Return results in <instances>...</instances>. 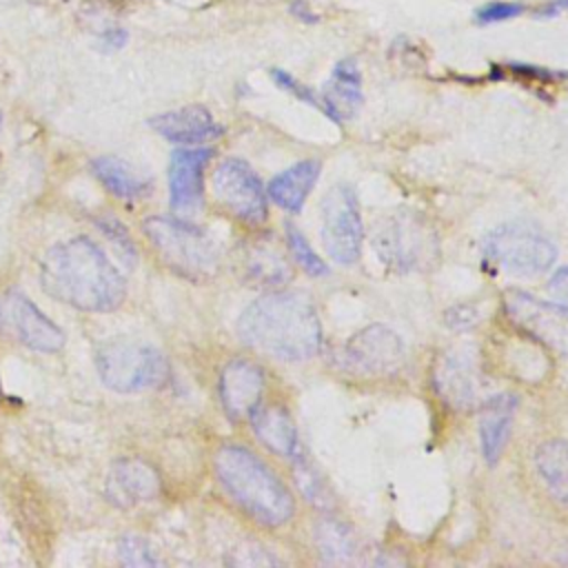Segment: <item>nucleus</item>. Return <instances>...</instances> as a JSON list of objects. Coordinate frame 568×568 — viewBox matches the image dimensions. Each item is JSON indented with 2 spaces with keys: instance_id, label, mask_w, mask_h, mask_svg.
Here are the masks:
<instances>
[{
  "instance_id": "obj_20",
  "label": "nucleus",
  "mask_w": 568,
  "mask_h": 568,
  "mask_svg": "<svg viewBox=\"0 0 568 568\" xmlns=\"http://www.w3.org/2000/svg\"><path fill=\"white\" fill-rule=\"evenodd\" d=\"M317 175H320V162L317 160H302V162L288 166L286 171L277 173L271 180L266 195L277 206H282L291 213H297L304 206L311 189L315 186Z\"/></svg>"
},
{
  "instance_id": "obj_5",
  "label": "nucleus",
  "mask_w": 568,
  "mask_h": 568,
  "mask_svg": "<svg viewBox=\"0 0 568 568\" xmlns=\"http://www.w3.org/2000/svg\"><path fill=\"white\" fill-rule=\"evenodd\" d=\"M98 373L104 386L115 393H138L162 386L169 377L164 355L144 344L115 342L98 353Z\"/></svg>"
},
{
  "instance_id": "obj_8",
  "label": "nucleus",
  "mask_w": 568,
  "mask_h": 568,
  "mask_svg": "<svg viewBox=\"0 0 568 568\" xmlns=\"http://www.w3.org/2000/svg\"><path fill=\"white\" fill-rule=\"evenodd\" d=\"M362 240L357 197L351 186L337 184L322 200V242L335 262L353 264L362 253Z\"/></svg>"
},
{
  "instance_id": "obj_31",
  "label": "nucleus",
  "mask_w": 568,
  "mask_h": 568,
  "mask_svg": "<svg viewBox=\"0 0 568 568\" xmlns=\"http://www.w3.org/2000/svg\"><path fill=\"white\" fill-rule=\"evenodd\" d=\"M122 557H124L126 564H133V566L155 564V559L151 557V550H146L140 539H124L122 541Z\"/></svg>"
},
{
  "instance_id": "obj_32",
  "label": "nucleus",
  "mask_w": 568,
  "mask_h": 568,
  "mask_svg": "<svg viewBox=\"0 0 568 568\" xmlns=\"http://www.w3.org/2000/svg\"><path fill=\"white\" fill-rule=\"evenodd\" d=\"M568 9V0H548L537 9V18H557L559 13H564Z\"/></svg>"
},
{
  "instance_id": "obj_2",
  "label": "nucleus",
  "mask_w": 568,
  "mask_h": 568,
  "mask_svg": "<svg viewBox=\"0 0 568 568\" xmlns=\"http://www.w3.org/2000/svg\"><path fill=\"white\" fill-rule=\"evenodd\" d=\"M237 333L264 355L300 362L322 346V326L311 300L302 293H268L244 308Z\"/></svg>"
},
{
  "instance_id": "obj_10",
  "label": "nucleus",
  "mask_w": 568,
  "mask_h": 568,
  "mask_svg": "<svg viewBox=\"0 0 568 568\" xmlns=\"http://www.w3.org/2000/svg\"><path fill=\"white\" fill-rule=\"evenodd\" d=\"M213 191L217 202L246 224L266 220V193L257 173L237 158L224 160L213 173Z\"/></svg>"
},
{
  "instance_id": "obj_15",
  "label": "nucleus",
  "mask_w": 568,
  "mask_h": 568,
  "mask_svg": "<svg viewBox=\"0 0 568 568\" xmlns=\"http://www.w3.org/2000/svg\"><path fill=\"white\" fill-rule=\"evenodd\" d=\"M151 126L160 135L178 144H200L222 133L220 124L204 106H182L178 111L155 115L151 120Z\"/></svg>"
},
{
  "instance_id": "obj_33",
  "label": "nucleus",
  "mask_w": 568,
  "mask_h": 568,
  "mask_svg": "<svg viewBox=\"0 0 568 568\" xmlns=\"http://www.w3.org/2000/svg\"><path fill=\"white\" fill-rule=\"evenodd\" d=\"M126 42V33L122 29H111L104 33V44L109 49H120Z\"/></svg>"
},
{
  "instance_id": "obj_11",
  "label": "nucleus",
  "mask_w": 568,
  "mask_h": 568,
  "mask_svg": "<svg viewBox=\"0 0 568 568\" xmlns=\"http://www.w3.org/2000/svg\"><path fill=\"white\" fill-rule=\"evenodd\" d=\"M0 331L11 339L42 353H55L64 346V333L22 293L0 295Z\"/></svg>"
},
{
  "instance_id": "obj_13",
  "label": "nucleus",
  "mask_w": 568,
  "mask_h": 568,
  "mask_svg": "<svg viewBox=\"0 0 568 568\" xmlns=\"http://www.w3.org/2000/svg\"><path fill=\"white\" fill-rule=\"evenodd\" d=\"M264 390L262 368L248 359H233L220 375V399L231 419H244L260 404Z\"/></svg>"
},
{
  "instance_id": "obj_17",
  "label": "nucleus",
  "mask_w": 568,
  "mask_h": 568,
  "mask_svg": "<svg viewBox=\"0 0 568 568\" xmlns=\"http://www.w3.org/2000/svg\"><path fill=\"white\" fill-rule=\"evenodd\" d=\"M437 393L455 408H468L477 395V368L462 353H450L435 368Z\"/></svg>"
},
{
  "instance_id": "obj_30",
  "label": "nucleus",
  "mask_w": 568,
  "mask_h": 568,
  "mask_svg": "<svg viewBox=\"0 0 568 568\" xmlns=\"http://www.w3.org/2000/svg\"><path fill=\"white\" fill-rule=\"evenodd\" d=\"M548 291H550V297L552 302L568 313V266L566 268H559L550 282H548Z\"/></svg>"
},
{
  "instance_id": "obj_3",
  "label": "nucleus",
  "mask_w": 568,
  "mask_h": 568,
  "mask_svg": "<svg viewBox=\"0 0 568 568\" xmlns=\"http://www.w3.org/2000/svg\"><path fill=\"white\" fill-rule=\"evenodd\" d=\"M213 466L226 495L260 524L282 526L293 517L295 504L288 488L248 448L224 444Z\"/></svg>"
},
{
  "instance_id": "obj_26",
  "label": "nucleus",
  "mask_w": 568,
  "mask_h": 568,
  "mask_svg": "<svg viewBox=\"0 0 568 568\" xmlns=\"http://www.w3.org/2000/svg\"><path fill=\"white\" fill-rule=\"evenodd\" d=\"M320 548L328 557L339 555L346 559L353 552V537H351V532H346V528L342 524L326 521L320 528Z\"/></svg>"
},
{
  "instance_id": "obj_25",
  "label": "nucleus",
  "mask_w": 568,
  "mask_h": 568,
  "mask_svg": "<svg viewBox=\"0 0 568 568\" xmlns=\"http://www.w3.org/2000/svg\"><path fill=\"white\" fill-rule=\"evenodd\" d=\"M286 242L288 248L297 262V266H302L308 275H326L328 266L324 264V260L313 251V246L308 244V240L300 233L297 226L286 224Z\"/></svg>"
},
{
  "instance_id": "obj_1",
  "label": "nucleus",
  "mask_w": 568,
  "mask_h": 568,
  "mask_svg": "<svg viewBox=\"0 0 568 568\" xmlns=\"http://www.w3.org/2000/svg\"><path fill=\"white\" fill-rule=\"evenodd\" d=\"M42 288L80 311L106 313L122 304V275L89 237H73L51 246L40 264Z\"/></svg>"
},
{
  "instance_id": "obj_21",
  "label": "nucleus",
  "mask_w": 568,
  "mask_h": 568,
  "mask_svg": "<svg viewBox=\"0 0 568 568\" xmlns=\"http://www.w3.org/2000/svg\"><path fill=\"white\" fill-rule=\"evenodd\" d=\"M160 481L158 475L142 462L129 459L113 468L109 479L111 497H120L122 504H133L142 499H151L158 495Z\"/></svg>"
},
{
  "instance_id": "obj_34",
  "label": "nucleus",
  "mask_w": 568,
  "mask_h": 568,
  "mask_svg": "<svg viewBox=\"0 0 568 568\" xmlns=\"http://www.w3.org/2000/svg\"><path fill=\"white\" fill-rule=\"evenodd\" d=\"M0 120H2V118H0Z\"/></svg>"
},
{
  "instance_id": "obj_6",
  "label": "nucleus",
  "mask_w": 568,
  "mask_h": 568,
  "mask_svg": "<svg viewBox=\"0 0 568 568\" xmlns=\"http://www.w3.org/2000/svg\"><path fill=\"white\" fill-rule=\"evenodd\" d=\"M144 233L160 257L182 275L202 277L217 264L211 240L186 222L171 217H149L144 222Z\"/></svg>"
},
{
  "instance_id": "obj_27",
  "label": "nucleus",
  "mask_w": 568,
  "mask_h": 568,
  "mask_svg": "<svg viewBox=\"0 0 568 568\" xmlns=\"http://www.w3.org/2000/svg\"><path fill=\"white\" fill-rule=\"evenodd\" d=\"M295 477H297V486L302 488V493L306 495V499H308V501H315V504H328V497H326L324 484L315 477V473L311 470V466H308L306 462L297 459Z\"/></svg>"
},
{
  "instance_id": "obj_23",
  "label": "nucleus",
  "mask_w": 568,
  "mask_h": 568,
  "mask_svg": "<svg viewBox=\"0 0 568 568\" xmlns=\"http://www.w3.org/2000/svg\"><path fill=\"white\" fill-rule=\"evenodd\" d=\"M91 171L115 197L138 200L151 191V182L142 178L131 164L118 158H95L91 162Z\"/></svg>"
},
{
  "instance_id": "obj_22",
  "label": "nucleus",
  "mask_w": 568,
  "mask_h": 568,
  "mask_svg": "<svg viewBox=\"0 0 568 568\" xmlns=\"http://www.w3.org/2000/svg\"><path fill=\"white\" fill-rule=\"evenodd\" d=\"M535 468L550 497L568 506V442H544L535 453Z\"/></svg>"
},
{
  "instance_id": "obj_29",
  "label": "nucleus",
  "mask_w": 568,
  "mask_h": 568,
  "mask_svg": "<svg viewBox=\"0 0 568 568\" xmlns=\"http://www.w3.org/2000/svg\"><path fill=\"white\" fill-rule=\"evenodd\" d=\"M271 75H273V80L284 89V91H288V93H293V95H297L300 100H304V102H311L313 106H317L320 109V98L311 91V89H306V87H302L295 78H291L288 73H284L282 69H273L271 71Z\"/></svg>"
},
{
  "instance_id": "obj_7",
  "label": "nucleus",
  "mask_w": 568,
  "mask_h": 568,
  "mask_svg": "<svg viewBox=\"0 0 568 568\" xmlns=\"http://www.w3.org/2000/svg\"><path fill=\"white\" fill-rule=\"evenodd\" d=\"M484 255L506 273L539 275L552 266L557 248L537 229L526 224H506L486 237Z\"/></svg>"
},
{
  "instance_id": "obj_12",
  "label": "nucleus",
  "mask_w": 568,
  "mask_h": 568,
  "mask_svg": "<svg viewBox=\"0 0 568 568\" xmlns=\"http://www.w3.org/2000/svg\"><path fill=\"white\" fill-rule=\"evenodd\" d=\"M211 155V149H180L173 153L169 164V191L175 213L189 215L200 206L202 175Z\"/></svg>"
},
{
  "instance_id": "obj_16",
  "label": "nucleus",
  "mask_w": 568,
  "mask_h": 568,
  "mask_svg": "<svg viewBox=\"0 0 568 568\" xmlns=\"http://www.w3.org/2000/svg\"><path fill=\"white\" fill-rule=\"evenodd\" d=\"M362 104V75L355 60H342L335 64L331 80L320 95V109L333 120H348Z\"/></svg>"
},
{
  "instance_id": "obj_19",
  "label": "nucleus",
  "mask_w": 568,
  "mask_h": 568,
  "mask_svg": "<svg viewBox=\"0 0 568 568\" xmlns=\"http://www.w3.org/2000/svg\"><path fill=\"white\" fill-rule=\"evenodd\" d=\"M251 428L255 437L273 453L291 457L297 450V433L293 417L284 406L268 404V406H255L248 415Z\"/></svg>"
},
{
  "instance_id": "obj_14",
  "label": "nucleus",
  "mask_w": 568,
  "mask_h": 568,
  "mask_svg": "<svg viewBox=\"0 0 568 568\" xmlns=\"http://www.w3.org/2000/svg\"><path fill=\"white\" fill-rule=\"evenodd\" d=\"M508 313L535 337L546 339L557 348H564L568 344V313L561 311L557 304H541L530 295L517 293L508 300Z\"/></svg>"
},
{
  "instance_id": "obj_28",
  "label": "nucleus",
  "mask_w": 568,
  "mask_h": 568,
  "mask_svg": "<svg viewBox=\"0 0 568 568\" xmlns=\"http://www.w3.org/2000/svg\"><path fill=\"white\" fill-rule=\"evenodd\" d=\"M519 13H524V4L521 2L497 0V2H490V4L481 7L477 18H479V22H501V20L517 18Z\"/></svg>"
},
{
  "instance_id": "obj_18",
  "label": "nucleus",
  "mask_w": 568,
  "mask_h": 568,
  "mask_svg": "<svg viewBox=\"0 0 568 568\" xmlns=\"http://www.w3.org/2000/svg\"><path fill=\"white\" fill-rule=\"evenodd\" d=\"M517 408V397L510 393H501L490 397L479 413V439L481 453L488 464H495L506 446L513 415Z\"/></svg>"
},
{
  "instance_id": "obj_24",
  "label": "nucleus",
  "mask_w": 568,
  "mask_h": 568,
  "mask_svg": "<svg viewBox=\"0 0 568 568\" xmlns=\"http://www.w3.org/2000/svg\"><path fill=\"white\" fill-rule=\"evenodd\" d=\"M246 273L251 280L260 284H282V282H288L291 277V268L286 260L268 242H257L251 248L246 257Z\"/></svg>"
},
{
  "instance_id": "obj_9",
  "label": "nucleus",
  "mask_w": 568,
  "mask_h": 568,
  "mask_svg": "<svg viewBox=\"0 0 568 568\" xmlns=\"http://www.w3.org/2000/svg\"><path fill=\"white\" fill-rule=\"evenodd\" d=\"M404 359V344L395 331L373 324L355 333L337 351V366L351 375H382L395 371Z\"/></svg>"
},
{
  "instance_id": "obj_4",
  "label": "nucleus",
  "mask_w": 568,
  "mask_h": 568,
  "mask_svg": "<svg viewBox=\"0 0 568 568\" xmlns=\"http://www.w3.org/2000/svg\"><path fill=\"white\" fill-rule=\"evenodd\" d=\"M437 233L417 213H390L377 220L373 248L377 257L395 271H415L430 266L437 257Z\"/></svg>"
}]
</instances>
